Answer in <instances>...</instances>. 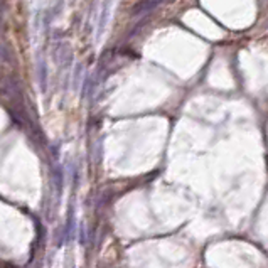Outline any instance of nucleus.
Masks as SVG:
<instances>
[{"label":"nucleus","mask_w":268,"mask_h":268,"mask_svg":"<svg viewBox=\"0 0 268 268\" xmlns=\"http://www.w3.org/2000/svg\"><path fill=\"white\" fill-rule=\"evenodd\" d=\"M110 6H112V0H105L103 7H101V14H100V21H98V34L106 27V22H108V16H110Z\"/></svg>","instance_id":"f03ea898"},{"label":"nucleus","mask_w":268,"mask_h":268,"mask_svg":"<svg viewBox=\"0 0 268 268\" xmlns=\"http://www.w3.org/2000/svg\"><path fill=\"white\" fill-rule=\"evenodd\" d=\"M160 2H162V0H142V2H138L137 6L132 9V14L133 16H140V14L152 12Z\"/></svg>","instance_id":"f257e3e1"}]
</instances>
